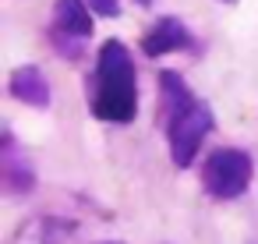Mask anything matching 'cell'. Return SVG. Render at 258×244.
<instances>
[{
    "instance_id": "5b68a950",
    "label": "cell",
    "mask_w": 258,
    "mask_h": 244,
    "mask_svg": "<svg viewBox=\"0 0 258 244\" xmlns=\"http://www.w3.org/2000/svg\"><path fill=\"white\" fill-rule=\"evenodd\" d=\"M195 36L187 32V25L180 18H159L145 36H142V53L145 57H166V53H180L191 50Z\"/></svg>"
},
{
    "instance_id": "9c48e42d",
    "label": "cell",
    "mask_w": 258,
    "mask_h": 244,
    "mask_svg": "<svg viewBox=\"0 0 258 244\" xmlns=\"http://www.w3.org/2000/svg\"><path fill=\"white\" fill-rule=\"evenodd\" d=\"M92 15H103V18H117L120 15V0H89Z\"/></svg>"
},
{
    "instance_id": "3957f363",
    "label": "cell",
    "mask_w": 258,
    "mask_h": 244,
    "mask_svg": "<svg viewBox=\"0 0 258 244\" xmlns=\"http://www.w3.org/2000/svg\"><path fill=\"white\" fill-rule=\"evenodd\" d=\"M251 177H254V159L244 149H233V145L209 152L205 163H202V188L216 202L240 198L247 191Z\"/></svg>"
},
{
    "instance_id": "8992f818",
    "label": "cell",
    "mask_w": 258,
    "mask_h": 244,
    "mask_svg": "<svg viewBox=\"0 0 258 244\" xmlns=\"http://www.w3.org/2000/svg\"><path fill=\"white\" fill-rule=\"evenodd\" d=\"M8 89H11V96L18 99V103H25V106H36V110H46L50 106V82H46V75L39 71V68H18L15 75H11V82H8Z\"/></svg>"
},
{
    "instance_id": "52a82bcc",
    "label": "cell",
    "mask_w": 258,
    "mask_h": 244,
    "mask_svg": "<svg viewBox=\"0 0 258 244\" xmlns=\"http://www.w3.org/2000/svg\"><path fill=\"white\" fill-rule=\"evenodd\" d=\"M89 0H57L53 4V32L89 39L92 36V15H89Z\"/></svg>"
},
{
    "instance_id": "277c9868",
    "label": "cell",
    "mask_w": 258,
    "mask_h": 244,
    "mask_svg": "<svg viewBox=\"0 0 258 244\" xmlns=\"http://www.w3.org/2000/svg\"><path fill=\"white\" fill-rule=\"evenodd\" d=\"M0 180H4L8 195H29L36 188V170L11 131H4V142H0Z\"/></svg>"
},
{
    "instance_id": "30bf717a",
    "label": "cell",
    "mask_w": 258,
    "mask_h": 244,
    "mask_svg": "<svg viewBox=\"0 0 258 244\" xmlns=\"http://www.w3.org/2000/svg\"><path fill=\"white\" fill-rule=\"evenodd\" d=\"M99 244H120V240H99Z\"/></svg>"
},
{
    "instance_id": "8fae6325",
    "label": "cell",
    "mask_w": 258,
    "mask_h": 244,
    "mask_svg": "<svg viewBox=\"0 0 258 244\" xmlns=\"http://www.w3.org/2000/svg\"><path fill=\"white\" fill-rule=\"evenodd\" d=\"M223 4H237V0H223Z\"/></svg>"
},
{
    "instance_id": "ba28073f",
    "label": "cell",
    "mask_w": 258,
    "mask_h": 244,
    "mask_svg": "<svg viewBox=\"0 0 258 244\" xmlns=\"http://www.w3.org/2000/svg\"><path fill=\"white\" fill-rule=\"evenodd\" d=\"M50 39H53V50L68 60H78L85 53V39H75V36H64V32H53V29H50Z\"/></svg>"
},
{
    "instance_id": "7a4b0ae2",
    "label": "cell",
    "mask_w": 258,
    "mask_h": 244,
    "mask_svg": "<svg viewBox=\"0 0 258 244\" xmlns=\"http://www.w3.org/2000/svg\"><path fill=\"white\" fill-rule=\"evenodd\" d=\"M159 96L166 110V142L170 156L180 170H187L202 149V142L212 131V110L187 89V82L177 71H159Z\"/></svg>"
},
{
    "instance_id": "6da1fadb",
    "label": "cell",
    "mask_w": 258,
    "mask_h": 244,
    "mask_svg": "<svg viewBox=\"0 0 258 244\" xmlns=\"http://www.w3.org/2000/svg\"><path fill=\"white\" fill-rule=\"evenodd\" d=\"M89 106L96 120L131 124L138 117V75L127 46L120 39H106L96 57V71L89 78Z\"/></svg>"
}]
</instances>
